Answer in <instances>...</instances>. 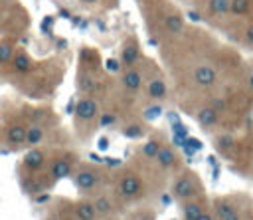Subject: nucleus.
I'll list each match as a JSON object with an SVG mask.
<instances>
[{
    "label": "nucleus",
    "instance_id": "f257e3e1",
    "mask_svg": "<svg viewBox=\"0 0 253 220\" xmlns=\"http://www.w3.org/2000/svg\"><path fill=\"white\" fill-rule=\"evenodd\" d=\"M73 184L79 192H93L99 182H101V174L97 168H91V166H81L79 170H75L73 174Z\"/></svg>",
    "mask_w": 253,
    "mask_h": 220
},
{
    "label": "nucleus",
    "instance_id": "f03ea898",
    "mask_svg": "<svg viewBox=\"0 0 253 220\" xmlns=\"http://www.w3.org/2000/svg\"><path fill=\"white\" fill-rule=\"evenodd\" d=\"M196 192H198V182H196L194 174H190V172L180 174L172 184V196L180 202L192 200L196 196Z\"/></svg>",
    "mask_w": 253,
    "mask_h": 220
},
{
    "label": "nucleus",
    "instance_id": "7ed1b4c3",
    "mask_svg": "<svg viewBox=\"0 0 253 220\" xmlns=\"http://www.w3.org/2000/svg\"><path fill=\"white\" fill-rule=\"evenodd\" d=\"M144 192V182L138 174L134 172H126L121 176L119 180V194L125 198V200H134V198H140Z\"/></svg>",
    "mask_w": 253,
    "mask_h": 220
},
{
    "label": "nucleus",
    "instance_id": "20e7f679",
    "mask_svg": "<svg viewBox=\"0 0 253 220\" xmlns=\"http://www.w3.org/2000/svg\"><path fill=\"white\" fill-rule=\"evenodd\" d=\"M75 119L79 123H93L99 119V103L91 95H83L75 103Z\"/></svg>",
    "mask_w": 253,
    "mask_h": 220
},
{
    "label": "nucleus",
    "instance_id": "39448f33",
    "mask_svg": "<svg viewBox=\"0 0 253 220\" xmlns=\"http://www.w3.org/2000/svg\"><path fill=\"white\" fill-rule=\"evenodd\" d=\"M22 165H24L28 170H32V172H40V170H43V168L47 166V155H45L43 149L32 147V149L24 155Z\"/></svg>",
    "mask_w": 253,
    "mask_h": 220
},
{
    "label": "nucleus",
    "instance_id": "423d86ee",
    "mask_svg": "<svg viewBox=\"0 0 253 220\" xmlns=\"http://www.w3.org/2000/svg\"><path fill=\"white\" fill-rule=\"evenodd\" d=\"M194 83L198 85V87H202V89H208V87H211L215 81H217V71H215V67L213 65H208V63H202V65H198L196 69H194Z\"/></svg>",
    "mask_w": 253,
    "mask_h": 220
},
{
    "label": "nucleus",
    "instance_id": "0eeeda50",
    "mask_svg": "<svg viewBox=\"0 0 253 220\" xmlns=\"http://www.w3.org/2000/svg\"><path fill=\"white\" fill-rule=\"evenodd\" d=\"M121 85H123V89H125L126 93H138V91L142 89V85H144L140 71L134 69V67H126V69L121 73Z\"/></svg>",
    "mask_w": 253,
    "mask_h": 220
},
{
    "label": "nucleus",
    "instance_id": "6e6552de",
    "mask_svg": "<svg viewBox=\"0 0 253 220\" xmlns=\"http://www.w3.org/2000/svg\"><path fill=\"white\" fill-rule=\"evenodd\" d=\"M73 174V161L69 157H57L49 163V176L53 180H61Z\"/></svg>",
    "mask_w": 253,
    "mask_h": 220
},
{
    "label": "nucleus",
    "instance_id": "1a4fd4ad",
    "mask_svg": "<svg viewBox=\"0 0 253 220\" xmlns=\"http://www.w3.org/2000/svg\"><path fill=\"white\" fill-rule=\"evenodd\" d=\"M154 161H156V165H158L160 170H172V168H176L178 163H180L178 153H176L172 147H168V145H162V147H160V151H158V155L154 157Z\"/></svg>",
    "mask_w": 253,
    "mask_h": 220
},
{
    "label": "nucleus",
    "instance_id": "9d476101",
    "mask_svg": "<svg viewBox=\"0 0 253 220\" xmlns=\"http://www.w3.org/2000/svg\"><path fill=\"white\" fill-rule=\"evenodd\" d=\"M4 139L8 143L10 149H18V147H24L26 145V127L22 123H12L6 133H4Z\"/></svg>",
    "mask_w": 253,
    "mask_h": 220
},
{
    "label": "nucleus",
    "instance_id": "9b49d317",
    "mask_svg": "<svg viewBox=\"0 0 253 220\" xmlns=\"http://www.w3.org/2000/svg\"><path fill=\"white\" fill-rule=\"evenodd\" d=\"M12 65V71L18 73V75H26L34 69V59L26 54V52H14V57L10 61Z\"/></svg>",
    "mask_w": 253,
    "mask_h": 220
},
{
    "label": "nucleus",
    "instance_id": "f8f14e48",
    "mask_svg": "<svg viewBox=\"0 0 253 220\" xmlns=\"http://www.w3.org/2000/svg\"><path fill=\"white\" fill-rule=\"evenodd\" d=\"M196 121H198L200 127H204V129H211V127L217 125V121H219V113H217L211 105H208V107H202V109L196 113Z\"/></svg>",
    "mask_w": 253,
    "mask_h": 220
},
{
    "label": "nucleus",
    "instance_id": "ddd939ff",
    "mask_svg": "<svg viewBox=\"0 0 253 220\" xmlns=\"http://www.w3.org/2000/svg\"><path fill=\"white\" fill-rule=\"evenodd\" d=\"M213 208H215V218L217 220H241L237 208L229 200H217Z\"/></svg>",
    "mask_w": 253,
    "mask_h": 220
},
{
    "label": "nucleus",
    "instance_id": "4468645a",
    "mask_svg": "<svg viewBox=\"0 0 253 220\" xmlns=\"http://www.w3.org/2000/svg\"><path fill=\"white\" fill-rule=\"evenodd\" d=\"M138 57H140V50H138L136 42H132V40L126 42L123 46V52H121V63L125 67H134V63L138 61Z\"/></svg>",
    "mask_w": 253,
    "mask_h": 220
},
{
    "label": "nucleus",
    "instance_id": "2eb2a0df",
    "mask_svg": "<svg viewBox=\"0 0 253 220\" xmlns=\"http://www.w3.org/2000/svg\"><path fill=\"white\" fill-rule=\"evenodd\" d=\"M73 216L77 220H97L93 200H77L75 206H73Z\"/></svg>",
    "mask_w": 253,
    "mask_h": 220
},
{
    "label": "nucleus",
    "instance_id": "dca6fc26",
    "mask_svg": "<svg viewBox=\"0 0 253 220\" xmlns=\"http://www.w3.org/2000/svg\"><path fill=\"white\" fill-rule=\"evenodd\" d=\"M93 206H95L97 218H109V216H113V212H115L113 200H111L107 194H99V196H95V198H93Z\"/></svg>",
    "mask_w": 253,
    "mask_h": 220
},
{
    "label": "nucleus",
    "instance_id": "f3484780",
    "mask_svg": "<svg viewBox=\"0 0 253 220\" xmlns=\"http://www.w3.org/2000/svg\"><path fill=\"white\" fill-rule=\"evenodd\" d=\"M146 93H148V97H150V99H154V101L164 99V97H166V93H168L166 81H164V79H160V77L150 79V81L146 83Z\"/></svg>",
    "mask_w": 253,
    "mask_h": 220
},
{
    "label": "nucleus",
    "instance_id": "a211bd4d",
    "mask_svg": "<svg viewBox=\"0 0 253 220\" xmlns=\"http://www.w3.org/2000/svg\"><path fill=\"white\" fill-rule=\"evenodd\" d=\"M45 139V127L40 123H34L26 127V145L28 147H40V143Z\"/></svg>",
    "mask_w": 253,
    "mask_h": 220
},
{
    "label": "nucleus",
    "instance_id": "6ab92c4d",
    "mask_svg": "<svg viewBox=\"0 0 253 220\" xmlns=\"http://www.w3.org/2000/svg\"><path fill=\"white\" fill-rule=\"evenodd\" d=\"M202 212H206V210H204V206H202L198 200H186L184 206H182V216H184V220H198Z\"/></svg>",
    "mask_w": 253,
    "mask_h": 220
},
{
    "label": "nucleus",
    "instance_id": "aec40b11",
    "mask_svg": "<svg viewBox=\"0 0 253 220\" xmlns=\"http://www.w3.org/2000/svg\"><path fill=\"white\" fill-rule=\"evenodd\" d=\"M164 28H166L170 34H180V32L184 30V18H182L180 14H176V12L166 14V18H164Z\"/></svg>",
    "mask_w": 253,
    "mask_h": 220
},
{
    "label": "nucleus",
    "instance_id": "412c9836",
    "mask_svg": "<svg viewBox=\"0 0 253 220\" xmlns=\"http://www.w3.org/2000/svg\"><path fill=\"white\" fill-rule=\"evenodd\" d=\"M208 10L211 16L229 14V0H208Z\"/></svg>",
    "mask_w": 253,
    "mask_h": 220
},
{
    "label": "nucleus",
    "instance_id": "4be33fe9",
    "mask_svg": "<svg viewBox=\"0 0 253 220\" xmlns=\"http://www.w3.org/2000/svg\"><path fill=\"white\" fill-rule=\"evenodd\" d=\"M251 10L249 0H229V14L233 16H245Z\"/></svg>",
    "mask_w": 253,
    "mask_h": 220
},
{
    "label": "nucleus",
    "instance_id": "5701e85b",
    "mask_svg": "<svg viewBox=\"0 0 253 220\" xmlns=\"http://www.w3.org/2000/svg\"><path fill=\"white\" fill-rule=\"evenodd\" d=\"M77 81H79V89H81L85 95H91V93L97 89V79H95L93 75H89V73H83Z\"/></svg>",
    "mask_w": 253,
    "mask_h": 220
},
{
    "label": "nucleus",
    "instance_id": "b1692460",
    "mask_svg": "<svg viewBox=\"0 0 253 220\" xmlns=\"http://www.w3.org/2000/svg\"><path fill=\"white\" fill-rule=\"evenodd\" d=\"M160 141L158 139H148L144 145H142V155L146 157V159H154L156 155H158V151H160Z\"/></svg>",
    "mask_w": 253,
    "mask_h": 220
},
{
    "label": "nucleus",
    "instance_id": "393cba45",
    "mask_svg": "<svg viewBox=\"0 0 253 220\" xmlns=\"http://www.w3.org/2000/svg\"><path fill=\"white\" fill-rule=\"evenodd\" d=\"M14 46L12 44H8V42H0V65H6V63H10L12 61V57H14Z\"/></svg>",
    "mask_w": 253,
    "mask_h": 220
},
{
    "label": "nucleus",
    "instance_id": "a878e982",
    "mask_svg": "<svg viewBox=\"0 0 253 220\" xmlns=\"http://www.w3.org/2000/svg\"><path fill=\"white\" fill-rule=\"evenodd\" d=\"M123 135L128 137V139H136V137L142 135V127H140L138 123H130V125H126V127L123 129Z\"/></svg>",
    "mask_w": 253,
    "mask_h": 220
},
{
    "label": "nucleus",
    "instance_id": "bb28decb",
    "mask_svg": "<svg viewBox=\"0 0 253 220\" xmlns=\"http://www.w3.org/2000/svg\"><path fill=\"white\" fill-rule=\"evenodd\" d=\"M117 123V115L115 113H101L99 115V125L101 127H113Z\"/></svg>",
    "mask_w": 253,
    "mask_h": 220
},
{
    "label": "nucleus",
    "instance_id": "cd10ccee",
    "mask_svg": "<svg viewBox=\"0 0 253 220\" xmlns=\"http://www.w3.org/2000/svg\"><path fill=\"white\" fill-rule=\"evenodd\" d=\"M245 42H247V44L253 48V24H251V26L245 30Z\"/></svg>",
    "mask_w": 253,
    "mask_h": 220
},
{
    "label": "nucleus",
    "instance_id": "c85d7f7f",
    "mask_svg": "<svg viewBox=\"0 0 253 220\" xmlns=\"http://www.w3.org/2000/svg\"><path fill=\"white\" fill-rule=\"evenodd\" d=\"M198 220H213V216H211V214H210V212H202V214H200V218H198Z\"/></svg>",
    "mask_w": 253,
    "mask_h": 220
},
{
    "label": "nucleus",
    "instance_id": "c756f323",
    "mask_svg": "<svg viewBox=\"0 0 253 220\" xmlns=\"http://www.w3.org/2000/svg\"><path fill=\"white\" fill-rule=\"evenodd\" d=\"M45 220H61V216H57V214H51V216H47Z\"/></svg>",
    "mask_w": 253,
    "mask_h": 220
},
{
    "label": "nucleus",
    "instance_id": "7c9ffc66",
    "mask_svg": "<svg viewBox=\"0 0 253 220\" xmlns=\"http://www.w3.org/2000/svg\"><path fill=\"white\" fill-rule=\"evenodd\" d=\"M61 220H77L73 214H69V216H61Z\"/></svg>",
    "mask_w": 253,
    "mask_h": 220
},
{
    "label": "nucleus",
    "instance_id": "2f4dec72",
    "mask_svg": "<svg viewBox=\"0 0 253 220\" xmlns=\"http://www.w3.org/2000/svg\"><path fill=\"white\" fill-rule=\"evenodd\" d=\"M81 2H83V4H97L99 0H81Z\"/></svg>",
    "mask_w": 253,
    "mask_h": 220
},
{
    "label": "nucleus",
    "instance_id": "473e14b6",
    "mask_svg": "<svg viewBox=\"0 0 253 220\" xmlns=\"http://www.w3.org/2000/svg\"><path fill=\"white\" fill-rule=\"evenodd\" d=\"M251 87H253V77H251Z\"/></svg>",
    "mask_w": 253,
    "mask_h": 220
},
{
    "label": "nucleus",
    "instance_id": "72a5a7b5",
    "mask_svg": "<svg viewBox=\"0 0 253 220\" xmlns=\"http://www.w3.org/2000/svg\"><path fill=\"white\" fill-rule=\"evenodd\" d=\"M146 2H154V0H146Z\"/></svg>",
    "mask_w": 253,
    "mask_h": 220
}]
</instances>
